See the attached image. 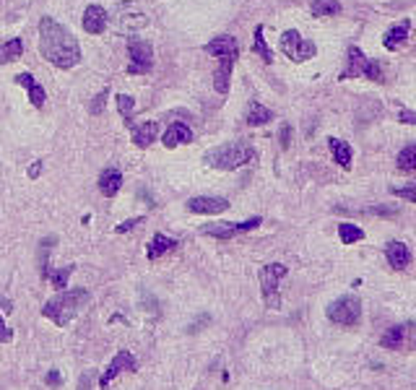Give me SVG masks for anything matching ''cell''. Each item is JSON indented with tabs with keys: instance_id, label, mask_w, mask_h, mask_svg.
Wrapping results in <instances>:
<instances>
[{
	"instance_id": "obj_1",
	"label": "cell",
	"mask_w": 416,
	"mask_h": 390,
	"mask_svg": "<svg viewBox=\"0 0 416 390\" xmlns=\"http://www.w3.org/2000/svg\"><path fill=\"white\" fill-rule=\"evenodd\" d=\"M39 52L47 63L63 71H71L81 60V47L76 42V36L52 16H42V21H39Z\"/></svg>"
},
{
	"instance_id": "obj_2",
	"label": "cell",
	"mask_w": 416,
	"mask_h": 390,
	"mask_svg": "<svg viewBox=\"0 0 416 390\" xmlns=\"http://www.w3.org/2000/svg\"><path fill=\"white\" fill-rule=\"evenodd\" d=\"M89 302H91V292H89V289H83V286L63 289V292H58V294L50 296L47 302H45L42 315H45L50 323H55L58 328H68L71 320L76 318V315H81Z\"/></svg>"
},
{
	"instance_id": "obj_3",
	"label": "cell",
	"mask_w": 416,
	"mask_h": 390,
	"mask_svg": "<svg viewBox=\"0 0 416 390\" xmlns=\"http://www.w3.org/2000/svg\"><path fill=\"white\" fill-rule=\"evenodd\" d=\"M258 159V151L245 141H232L224 143V146H214L208 149L203 162L214 169H221V172H232V169H239V166H248Z\"/></svg>"
},
{
	"instance_id": "obj_4",
	"label": "cell",
	"mask_w": 416,
	"mask_h": 390,
	"mask_svg": "<svg viewBox=\"0 0 416 390\" xmlns=\"http://www.w3.org/2000/svg\"><path fill=\"white\" fill-rule=\"evenodd\" d=\"M286 273H289V268H286L284 263H268L258 273L263 302H265L268 310H281V289H278V284H281V279H284Z\"/></svg>"
},
{
	"instance_id": "obj_5",
	"label": "cell",
	"mask_w": 416,
	"mask_h": 390,
	"mask_svg": "<svg viewBox=\"0 0 416 390\" xmlns=\"http://www.w3.org/2000/svg\"><path fill=\"white\" fill-rule=\"evenodd\" d=\"M325 315H328V320L336 323V325L357 328L359 323H362V299H359L357 294L338 296V299H333L331 305H328Z\"/></svg>"
},
{
	"instance_id": "obj_6",
	"label": "cell",
	"mask_w": 416,
	"mask_h": 390,
	"mask_svg": "<svg viewBox=\"0 0 416 390\" xmlns=\"http://www.w3.org/2000/svg\"><path fill=\"white\" fill-rule=\"evenodd\" d=\"M109 21H112L115 32H120V34H135V32H141L143 26L149 24V16L143 11H138L135 3L125 0V3H120L118 8L112 11Z\"/></svg>"
},
{
	"instance_id": "obj_7",
	"label": "cell",
	"mask_w": 416,
	"mask_h": 390,
	"mask_svg": "<svg viewBox=\"0 0 416 390\" xmlns=\"http://www.w3.org/2000/svg\"><path fill=\"white\" fill-rule=\"evenodd\" d=\"M359 76H364V78H369V81L382 83V68L380 65H377L372 58H367L359 47H351L349 50V63H346L344 73H341V81H346V78H359Z\"/></svg>"
},
{
	"instance_id": "obj_8",
	"label": "cell",
	"mask_w": 416,
	"mask_h": 390,
	"mask_svg": "<svg viewBox=\"0 0 416 390\" xmlns=\"http://www.w3.org/2000/svg\"><path fill=\"white\" fill-rule=\"evenodd\" d=\"M263 224L261 216H252L248 221H211V224H203L201 226V235L203 237H214V239H234V237L245 235V232H252Z\"/></svg>"
},
{
	"instance_id": "obj_9",
	"label": "cell",
	"mask_w": 416,
	"mask_h": 390,
	"mask_svg": "<svg viewBox=\"0 0 416 390\" xmlns=\"http://www.w3.org/2000/svg\"><path fill=\"white\" fill-rule=\"evenodd\" d=\"M281 50H284L286 58L294 60V63H305V60L315 58V52H318L315 42L305 39L297 29H286L284 34H281Z\"/></svg>"
},
{
	"instance_id": "obj_10",
	"label": "cell",
	"mask_w": 416,
	"mask_h": 390,
	"mask_svg": "<svg viewBox=\"0 0 416 390\" xmlns=\"http://www.w3.org/2000/svg\"><path fill=\"white\" fill-rule=\"evenodd\" d=\"M128 58H131V65H128V73L131 76H143L154 68V47L151 42L146 39H131L128 42Z\"/></svg>"
},
{
	"instance_id": "obj_11",
	"label": "cell",
	"mask_w": 416,
	"mask_h": 390,
	"mask_svg": "<svg viewBox=\"0 0 416 390\" xmlns=\"http://www.w3.org/2000/svg\"><path fill=\"white\" fill-rule=\"evenodd\" d=\"M414 323L406 320V323H398V325H391L388 331L382 333L380 346L388 349V351H406L414 346Z\"/></svg>"
},
{
	"instance_id": "obj_12",
	"label": "cell",
	"mask_w": 416,
	"mask_h": 390,
	"mask_svg": "<svg viewBox=\"0 0 416 390\" xmlns=\"http://www.w3.org/2000/svg\"><path fill=\"white\" fill-rule=\"evenodd\" d=\"M122 372H138V359L128 351V349H120L115 359L107 365V369L102 372V378H99V390H109V382L122 375Z\"/></svg>"
},
{
	"instance_id": "obj_13",
	"label": "cell",
	"mask_w": 416,
	"mask_h": 390,
	"mask_svg": "<svg viewBox=\"0 0 416 390\" xmlns=\"http://www.w3.org/2000/svg\"><path fill=\"white\" fill-rule=\"evenodd\" d=\"M206 52L208 55H214L219 60H237L239 58V45L237 39L232 34H221V36H214L208 45H206Z\"/></svg>"
},
{
	"instance_id": "obj_14",
	"label": "cell",
	"mask_w": 416,
	"mask_h": 390,
	"mask_svg": "<svg viewBox=\"0 0 416 390\" xmlns=\"http://www.w3.org/2000/svg\"><path fill=\"white\" fill-rule=\"evenodd\" d=\"M229 208V201L226 198H216V195H195L188 201V211L190 213H224Z\"/></svg>"
},
{
	"instance_id": "obj_15",
	"label": "cell",
	"mask_w": 416,
	"mask_h": 390,
	"mask_svg": "<svg viewBox=\"0 0 416 390\" xmlns=\"http://www.w3.org/2000/svg\"><path fill=\"white\" fill-rule=\"evenodd\" d=\"M385 260H388V266H391L393 271H404V268L411 266V250L404 242L393 239V242L385 245Z\"/></svg>"
},
{
	"instance_id": "obj_16",
	"label": "cell",
	"mask_w": 416,
	"mask_h": 390,
	"mask_svg": "<svg viewBox=\"0 0 416 390\" xmlns=\"http://www.w3.org/2000/svg\"><path fill=\"white\" fill-rule=\"evenodd\" d=\"M109 24V13L102 8V6H89L83 11V29L89 34H102Z\"/></svg>"
},
{
	"instance_id": "obj_17",
	"label": "cell",
	"mask_w": 416,
	"mask_h": 390,
	"mask_svg": "<svg viewBox=\"0 0 416 390\" xmlns=\"http://www.w3.org/2000/svg\"><path fill=\"white\" fill-rule=\"evenodd\" d=\"M13 81L19 83V86H24L26 94H29V102L36 107V109H42L45 107V99H47V94H45V89H42V83L36 81L32 73H19Z\"/></svg>"
},
{
	"instance_id": "obj_18",
	"label": "cell",
	"mask_w": 416,
	"mask_h": 390,
	"mask_svg": "<svg viewBox=\"0 0 416 390\" xmlns=\"http://www.w3.org/2000/svg\"><path fill=\"white\" fill-rule=\"evenodd\" d=\"M96 188H99V193H102L105 198H115L120 193V188H122V175H120V169H115V166L102 169V175L96 180Z\"/></svg>"
},
{
	"instance_id": "obj_19",
	"label": "cell",
	"mask_w": 416,
	"mask_h": 390,
	"mask_svg": "<svg viewBox=\"0 0 416 390\" xmlns=\"http://www.w3.org/2000/svg\"><path fill=\"white\" fill-rule=\"evenodd\" d=\"M131 130H133V143L138 149H149L159 138V122L156 120H146L141 125H133Z\"/></svg>"
},
{
	"instance_id": "obj_20",
	"label": "cell",
	"mask_w": 416,
	"mask_h": 390,
	"mask_svg": "<svg viewBox=\"0 0 416 390\" xmlns=\"http://www.w3.org/2000/svg\"><path fill=\"white\" fill-rule=\"evenodd\" d=\"M177 239H172V237L166 235H154L151 237V242L146 245V258L149 260H159L164 258L166 252H172V250H177Z\"/></svg>"
},
{
	"instance_id": "obj_21",
	"label": "cell",
	"mask_w": 416,
	"mask_h": 390,
	"mask_svg": "<svg viewBox=\"0 0 416 390\" xmlns=\"http://www.w3.org/2000/svg\"><path fill=\"white\" fill-rule=\"evenodd\" d=\"M164 146L166 149H175V146H188L193 143V130L185 125V122H175V125H169L164 133Z\"/></svg>"
},
{
	"instance_id": "obj_22",
	"label": "cell",
	"mask_w": 416,
	"mask_h": 390,
	"mask_svg": "<svg viewBox=\"0 0 416 390\" xmlns=\"http://www.w3.org/2000/svg\"><path fill=\"white\" fill-rule=\"evenodd\" d=\"M328 149H331L333 154V162L341 166V169H351V159H354V151H351V146L341 138H328Z\"/></svg>"
},
{
	"instance_id": "obj_23",
	"label": "cell",
	"mask_w": 416,
	"mask_h": 390,
	"mask_svg": "<svg viewBox=\"0 0 416 390\" xmlns=\"http://www.w3.org/2000/svg\"><path fill=\"white\" fill-rule=\"evenodd\" d=\"M408 32H411V21H408V19H406V21H401V24H395L393 29H388V32H385V36H382V45H385V50H398V47H401L406 39H408Z\"/></svg>"
},
{
	"instance_id": "obj_24",
	"label": "cell",
	"mask_w": 416,
	"mask_h": 390,
	"mask_svg": "<svg viewBox=\"0 0 416 390\" xmlns=\"http://www.w3.org/2000/svg\"><path fill=\"white\" fill-rule=\"evenodd\" d=\"M274 120V112L268 109V107H263L261 102H250L248 105V112H245V122L252 125V128H258V125H268Z\"/></svg>"
},
{
	"instance_id": "obj_25",
	"label": "cell",
	"mask_w": 416,
	"mask_h": 390,
	"mask_svg": "<svg viewBox=\"0 0 416 390\" xmlns=\"http://www.w3.org/2000/svg\"><path fill=\"white\" fill-rule=\"evenodd\" d=\"M237 60H219V68L214 73V89L216 94L226 96L229 94V78H232V68Z\"/></svg>"
},
{
	"instance_id": "obj_26",
	"label": "cell",
	"mask_w": 416,
	"mask_h": 390,
	"mask_svg": "<svg viewBox=\"0 0 416 390\" xmlns=\"http://www.w3.org/2000/svg\"><path fill=\"white\" fill-rule=\"evenodd\" d=\"M21 55H24V42L19 36H13V39L0 45V65H8V63L19 60Z\"/></svg>"
},
{
	"instance_id": "obj_27",
	"label": "cell",
	"mask_w": 416,
	"mask_h": 390,
	"mask_svg": "<svg viewBox=\"0 0 416 390\" xmlns=\"http://www.w3.org/2000/svg\"><path fill=\"white\" fill-rule=\"evenodd\" d=\"M338 239H341V245H357L364 239V229L351 224V221H341L338 224Z\"/></svg>"
},
{
	"instance_id": "obj_28",
	"label": "cell",
	"mask_w": 416,
	"mask_h": 390,
	"mask_svg": "<svg viewBox=\"0 0 416 390\" xmlns=\"http://www.w3.org/2000/svg\"><path fill=\"white\" fill-rule=\"evenodd\" d=\"M58 245V237H45L42 242H39V273H42V279H47L50 276V250Z\"/></svg>"
},
{
	"instance_id": "obj_29",
	"label": "cell",
	"mask_w": 416,
	"mask_h": 390,
	"mask_svg": "<svg viewBox=\"0 0 416 390\" xmlns=\"http://www.w3.org/2000/svg\"><path fill=\"white\" fill-rule=\"evenodd\" d=\"M309 11H312V16H318V19L338 16V13H341V3H338V0H312Z\"/></svg>"
},
{
	"instance_id": "obj_30",
	"label": "cell",
	"mask_w": 416,
	"mask_h": 390,
	"mask_svg": "<svg viewBox=\"0 0 416 390\" xmlns=\"http://www.w3.org/2000/svg\"><path fill=\"white\" fill-rule=\"evenodd\" d=\"M115 105H118V112L122 115L125 125L133 128V109H135V99L131 94H118L115 96Z\"/></svg>"
},
{
	"instance_id": "obj_31",
	"label": "cell",
	"mask_w": 416,
	"mask_h": 390,
	"mask_svg": "<svg viewBox=\"0 0 416 390\" xmlns=\"http://www.w3.org/2000/svg\"><path fill=\"white\" fill-rule=\"evenodd\" d=\"M395 162H398V169H401V172H416V143L401 149V154H398Z\"/></svg>"
},
{
	"instance_id": "obj_32",
	"label": "cell",
	"mask_w": 416,
	"mask_h": 390,
	"mask_svg": "<svg viewBox=\"0 0 416 390\" xmlns=\"http://www.w3.org/2000/svg\"><path fill=\"white\" fill-rule=\"evenodd\" d=\"M252 52H258L263 58V63H274V52L268 47L265 36H263V26H255V42H252Z\"/></svg>"
},
{
	"instance_id": "obj_33",
	"label": "cell",
	"mask_w": 416,
	"mask_h": 390,
	"mask_svg": "<svg viewBox=\"0 0 416 390\" xmlns=\"http://www.w3.org/2000/svg\"><path fill=\"white\" fill-rule=\"evenodd\" d=\"M76 271V266H65V268H58V271H50V284L55 286L58 292H63L65 286H68V279H71V273Z\"/></svg>"
},
{
	"instance_id": "obj_34",
	"label": "cell",
	"mask_w": 416,
	"mask_h": 390,
	"mask_svg": "<svg viewBox=\"0 0 416 390\" xmlns=\"http://www.w3.org/2000/svg\"><path fill=\"white\" fill-rule=\"evenodd\" d=\"M146 221V216H135V219H128V221H122V224L115 226V235H128L133 229H138V226Z\"/></svg>"
},
{
	"instance_id": "obj_35",
	"label": "cell",
	"mask_w": 416,
	"mask_h": 390,
	"mask_svg": "<svg viewBox=\"0 0 416 390\" xmlns=\"http://www.w3.org/2000/svg\"><path fill=\"white\" fill-rule=\"evenodd\" d=\"M395 198H404L408 203H416V185H406V188H391Z\"/></svg>"
},
{
	"instance_id": "obj_36",
	"label": "cell",
	"mask_w": 416,
	"mask_h": 390,
	"mask_svg": "<svg viewBox=\"0 0 416 390\" xmlns=\"http://www.w3.org/2000/svg\"><path fill=\"white\" fill-rule=\"evenodd\" d=\"M278 143H281V149H284V151L292 146V125H289V122H284L281 130H278Z\"/></svg>"
},
{
	"instance_id": "obj_37",
	"label": "cell",
	"mask_w": 416,
	"mask_h": 390,
	"mask_svg": "<svg viewBox=\"0 0 416 390\" xmlns=\"http://www.w3.org/2000/svg\"><path fill=\"white\" fill-rule=\"evenodd\" d=\"M105 99H107V89H105V91H99V94L94 96V102H91V107H89V112H91V115H102V109H105Z\"/></svg>"
},
{
	"instance_id": "obj_38",
	"label": "cell",
	"mask_w": 416,
	"mask_h": 390,
	"mask_svg": "<svg viewBox=\"0 0 416 390\" xmlns=\"http://www.w3.org/2000/svg\"><path fill=\"white\" fill-rule=\"evenodd\" d=\"M45 382H47L50 388H58V385H63V375H60L58 369H50L47 378H45Z\"/></svg>"
},
{
	"instance_id": "obj_39",
	"label": "cell",
	"mask_w": 416,
	"mask_h": 390,
	"mask_svg": "<svg viewBox=\"0 0 416 390\" xmlns=\"http://www.w3.org/2000/svg\"><path fill=\"white\" fill-rule=\"evenodd\" d=\"M13 341V331L3 323V315H0V343H11Z\"/></svg>"
},
{
	"instance_id": "obj_40",
	"label": "cell",
	"mask_w": 416,
	"mask_h": 390,
	"mask_svg": "<svg viewBox=\"0 0 416 390\" xmlns=\"http://www.w3.org/2000/svg\"><path fill=\"white\" fill-rule=\"evenodd\" d=\"M398 120H401L404 125H416V112H411V109H401Z\"/></svg>"
},
{
	"instance_id": "obj_41",
	"label": "cell",
	"mask_w": 416,
	"mask_h": 390,
	"mask_svg": "<svg viewBox=\"0 0 416 390\" xmlns=\"http://www.w3.org/2000/svg\"><path fill=\"white\" fill-rule=\"evenodd\" d=\"M26 175H29V177H32V180L39 177V175H42V162H34V164H32V166H29V169H26Z\"/></svg>"
},
{
	"instance_id": "obj_42",
	"label": "cell",
	"mask_w": 416,
	"mask_h": 390,
	"mask_svg": "<svg viewBox=\"0 0 416 390\" xmlns=\"http://www.w3.org/2000/svg\"><path fill=\"white\" fill-rule=\"evenodd\" d=\"M206 323H208V315H203L201 320H195V323L190 325V333H195V331H198V325H206Z\"/></svg>"
},
{
	"instance_id": "obj_43",
	"label": "cell",
	"mask_w": 416,
	"mask_h": 390,
	"mask_svg": "<svg viewBox=\"0 0 416 390\" xmlns=\"http://www.w3.org/2000/svg\"><path fill=\"white\" fill-rule=\"evenodd\" d=\"M86 388H89V375H83L81 378V390H86Z\"/></svg>"
}]
</instances>
